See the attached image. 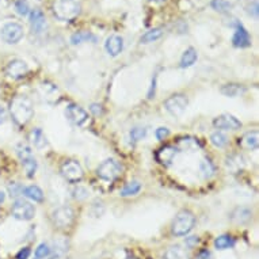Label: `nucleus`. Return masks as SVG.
<instances>
[{
  "label": "nucleus",
  "instance_id": "obj_1",
  "mask_svg": "<svg viewBox=\"0 0 259 259\" xmlns=\"http://www.w3.org/2000/svg\"><path fill=\"white\" fill-rule=\"evenodd\" d=\"M10 113L14 121L18 125L23 126L33 118V114H34L33 101L26 95H18L10 103Z\"/></svg>",
  "mask_w": 259,
  "mask_h": 259
},
{
  "label": "nucleus",
  "instance_id": "obj_2",
  "mask_svg": "<svg viewBox=\"0 0 259 259\" xmlns=\"http://www.w3.org/2000/svg\"><path fill=\"white\" fill-rule=\"evenodd\" d=\"M81 6L79 0H56L53 3V13L56 18L63 22L73 21L79 17Z\"/></svg>",
  "mask_w": 259,
  "mask_h": 259
},
{
  "label": "nucleus",
  "instance_id": "obj_3",
  "mask_svg": "<svg viewBox=\"0 0 259 259\" xmlns=\"http://www.w3.org/2000/svg\"><path fill=\"white\" fill-rule=\"evenodd\" d=\"M196 225V217L190 210H182L175 216L172 221V234L175 236H186Z\"/></svg>",
  "mask_w": 259,
  "mask_h": 259
},
{
  "label": "nucleus",
  "instance_id": "obj_4",
  "mask_svg": "<svg viewBox=\"0 0 259 259\" xmlns=\"http://www.w3.org/2000/svg\"><path fill=\"white\" fill-rule=\"evenodd\" d=\"M121 172H122V168L119 166L118 161L114 160V159H107L103 163H101L97 168V175L106 182H114L115 179L121 175Z\"/></svg>",
  "mask_w": 259,
  "mask_h": 259
},
{
  "label": "nucleus",
  "instance_id": "obj_5",
  "mask_svg": "<svg viewBox=\"0 0 259 259\" xmlns=\"http://www.w3.org/2000/svg\"><path fill=\"white\" fill-rule=\"evenodd\" d=\"M23 35H25L23 26L21 23H17V22H9V23H6L2 27V31H0L2 39L6 44H9V45H15V44H18L23 38Z\"/></svg>",
  "mask_w": 259,
  "mask_h": 259
},
{
  "label": "nucleus",
  "instance_id": "obj_6",
  "mask_svg": "<svg viewBox=\"0 0 259 259\" xmlns=\"http://www.w3.org/2000/svg\"><path fill=\"white\" fill-rule=\"evenodd\" d=\"M73 219H75V213H73L72 208L69 206H60L52 213V220H53V224L60 228V230H67L69 228L73 223Z\"/></svg>",
  "mask_w": 259,
  "mask_h": 259
},
{
  "label": "nucleus",
  "instance_id": "obj_7",
  "mask_svg": "<svg viewBox=\"0 0 259 259\" xmlns=\"http://www.w3.org/2000/svg\"><path fill=\"white\" fill-rule=\"evenodd\" d=\"M60 172L64 178L69 182H79L84 177V171L81 168L80 163L76 160H65L61 164Z\"/></svg>",
  "mask_w": 259,
  "mask_h": 259
},
{
  "label": "nucleus",
  "instance_id": "obj_8",
  "mask_svg": "<svg viewBox=\"0 0 259 259\" xmlns=\"http://www.w3.org/2000/svg\"><path fill=\"white\" fill-rule=\"evenodd\" d=\"M11 212H13V216L15 217L17 220L22 221H29L35 216L34 205L26 200L15 201L13 205V209H11Z\"/></svg>",
  "mask_w": 259,
  "mask_h": 259
},
{
  "label": "nucleus",
  "instance_id": "obj_9",
  "mask_svg": "<svg viewBox=\"0 0 259 259\" xmlns=\"http://www.w3.org/2000/svg\"><path fill=\"white\" fill-rule=\"evenodd\" d=\"M187 103H189V101H187L185 95H182V94H175V95H171L168 99H166L164 107H166V110L171 115L181 117L186 111Z\"/></svg>",
  "mask_w": 259,
  "mask_h": 259
},
{
  "label": "nucleus",
  "instance_id": "obj_10",
  "mask_svg": "<svg viewBox=\"0 0 259 259\" xmlns=\"http://www.w3.org/2000/svg\"><path fill=\"white\" fill-rule=\"evenodd\" d=\"M65 114L68 117V119L72 123H75L76 126H84L85 123L89 122V113L81 109L80 106H77L75 103H71L65 110Z\"/></svg>",
  "mask_w": 259,
  "mask_h": 259
},
{
  "label": "nucleus",
  "instance_id": "obj_11",
  "mask_svg": "<svg viewBox=\"0 0 259 259\" xmlns=\"http://www.w3.org/2000/svg\"><path fill=\"white\" fill-rule=\"evenodd\" d=\"M29 72V65L26 64V61L19 59H15L13 61H10L7 64V68H6V73L9 75V77L11 79H22V77H25Z\"/></svg>",
  "mask_w": 259,
  "mask_h": 259
},
{
  "label": "nucleus",
  "instance_id": "obj_12",
  "mask_svg": "<svg viewBox=\"0 0 259 259\" xmlns=\"http://www.w3.org/2000/svg\"><path fill=\"white\" fill-rule=\"evenodd\" d=\"M213 125L223 131H238L242 127V122L231 114H221L213 119Z\"/></svg>",
  "mask_w": 259,
  "mask_h": 259
},
{
  "label": "nucleus",
  "instance_id": "obj_13",
  "mask_svg": "<svg viewBox=\"0 0 259 259\" xmlns=\"http://www.w3.org/2000/svg\"><path fill=\"white\" fill-rule=\"evenodd\" d=\"M232 44L235 48H248L251 47V37L248 31L242 23L235 25V33L232 37Z\"/></svg>",
  "mask_w": 259,
  "mask_h": 259
},
{
  "label": "nucleus",
  "instance_id": "obj_14",
  "mask_svg": "<svg viewBox=\"0 0 259 259\" xmlns=\"http://www.w3.org/2000/svg\"><path fill=\"white\" fill-rule=\"evenodd\" d=\"M179 149L177 147H172V145H164L161 147L159 151L156 152V160L163 164V166H171V163L174 161V159L178 155Z\"/></svg>",
  "mask_w": 259,
  "mask_h": 259
},
{
  "label": "nucleus",
  "instance_id": "obj_15",
  "mask_svg": "<svg viewBox=\"0 0 259 259\" xmlns=\"http://www.w3.org/2000/svg\"><path fill=\"white\" fill-rule=\"evenodd\" d=\"M29 22L30 27H31L33 33H35V34L42 33L45 26H47V19H45V15H44L41 10H33V11H30Z\"/></svg>",
  "mask_w": 259,
  "mask_h": 259
},
{
  "label": "nucleus",
  "instance_id": "obj_16",
  "mask_svg": "<svg viewBox=\"0 0 259 259\" xmlns=\"http://www.w3.org/2000/svg\"><path fill=\"white\" fill-rule=\"evenodd\" d=\"M105 49L111 57H117V56L122 52L123 49V39L119 35H110L105 42Z\"/></svg>",
  "mask_w": 259,
  "mask_h": 259
},
{
  "label": "nucleus",
  "instance_id": "obj_17",
  "mask_svg": "<svg viewBox=\"0 0 259 259\" xmlns=\"http://www.w3.org/2000/svg\"><path fill=\"white\" fill-rule=\"evenodd\" d=\"M239 145L247 151H254L259 145V133L258 131H251L243 135L242 139H239Z\"/></svg>",
  "mask_w": 259,
  "mask_h": 259
},
{
  "label": "nucleus",
  "instance_id": "obj_18",
  "mask_svg": "<svg viewBox=\"0 0 259 259\" xmlns=\"http://www.w3.org/2000/svg\"><path fill=\"white\" fill-rule=\"evenodd\" d=\"M251 219H252V212L243 206L234 209L231 213V220L234 221L235 224H247Z\"/></svg>",
  "mask_w": 259,
  "mask_h": 259
},
{
  "label": "nucleus",
  "instance_id": "obj_19",
  "mask_svg": "<svg viewBox=\"0 0 259 259\" xmlns=\"http://www.w3.org/2000/svg\"><path fill=\"white\" fill-rule=\"evenodd\" d=\"M164 259H190V254L186 248H183L179 244L168 247L164 252Z\"/></svg>",
  "mask_w": 259,
  "mask_h": 259
},
{
  "label": "nucleus",
  "instance_id": "obj_20",
  "mask_svg": "<svg viewBox=\"0 0 259 259\" xmlns=\"http://www.w3.org/2000/svg\"><path fill=\"white\" fill-rule=\"evenodd\" d=\"M30 141H31V144L34 145V148L37 149H44L48 145L47 136L44 135V132L39 127H35L30 132Z\"/></svg>",
  "mask_w": 259,
  "mask_h": 259
},
{
  "label": "nucleus",
  "instance_id": "obj_21",
  "mask_svg": "<svg viewBox=\"0 0 259 259\" xmlns=\"http://www.w3.org/2000/svg\"><path fill=\"white\" fill-rule=\"evenodd\" d=\"M198 59V55H197V51L194 48H189L185 51V53L182 55V59H181V68H189L191 65H194Z\"/></svg>",
  "mask_w": 259,
  "mask_h": 259
},
{
  "label": "nucleus",
  "instance_id": "obj_22",
  "mask_svg": "<svg viewBox=\"0 0 259 259\" xmlns=\"http://www.w3.org/2000/svg\"><path fill=\"white\" fill-rule=\"evenodd\" d=\"M200 147L201 144L194 137H182L178 140L177 148L181 149V151H197Z\"/></svg>",
  "mask_w": 259,
  "mask_h": 259
},
{
  "label": "nucleus",
  "instance_id": "obj_23",
  "mask_svg": "<svg viewBox=\"0 0 259 259\" xmlns=\"http://www.w3.org/2000/svg\"><path fill=\"white\" fill-rule=\"evenodd\" d=\"M23 194L29 200L34 201V202H42L44 201V191L38 186H34V185L23 187Z\"/></svg>",
  "mask_w": 259,
  "mask_h": 259
},
{
  "label": "nucleus",
  "instance_id": "obj_24",
  "mask_svg": "<svg viewBox=\"0 0 259 259\" xmlns=\"http://www.w3.org/2000/svg\"><path fill=\"white\" fill-rule=\"evenodd\" d=\"M235 246V240L231 235H221L214 239V247L217 250H228Z\"/></svg>",
  "mask_w": 259,
  "mask_h": 259
},
{
  "label": "nucleus",
  "instance_id": "obj_25",
  "mask_svg": "<svg viewBox=\"0 0 259 259\" xmlns=\"http://www.w3.org/2000/svg\"><path fill=\"white\" fill-rule=\"evenodd\" d=\"M244 91L246 89L240 84H225L221 87V94H224L225 97H231V98L242 95Z\"/></svg>",
  "mask_w": 259,
  "mask_h": 259
},
{
  "label": "nucleus",
  "instance_id": "obj_26",
  "mask_svg": "<svg viewBox=\"0 0 259 259\" xmlns=\"http://www.w3.org/2000/svg\"><path fill=\"white\" fill-rule=\"evenodd\" d=\"M214 166L208 157H204L200 163V172L204 179H210L214 175Z\"/></svg>",
  "mask_w": 259,
  "mask_h": 259
},
{
  "label": "nucleus",
  "instance_id": "obj_27",
  "mask_svg": "<svg viewBox=\"0 0 259 259\" xmlns=\"http://www.w3.org/2000/svg\"><path fill=\"white\" fill-rule=\"evenodd\" d=\"M141 190V183L139 181H132V182L126 183L123 189L121 190V196L122 197H132V196H136L137 193Z\"/></svg>",
  "mask_w": 259,
  "mask_h": 259
},
{
  "label": "nucleus",
  "instance_id": "obj_28",
  "mask_svg": "<svg viewBox=\"0 0 259 259\" xmlns=\"http://www.w3.org/2000/svg\"><path fill=\"white\" fill-rule=\"evenodd\" d=\"M95 39L97 38L89 31H77L71 37V44L72 45H79V44L87 42V41H95Z\"/></svg>",
  "mask_w": 259,
  "mask_h": 259
},
{
  "label": "nucleus",
  "instance_id": "obj_29",
  "mask_svg": "<svg viewBox=\"0 0 259 259\" xmlns=\"http://www.w3.org/2000/svg\"><path fill=\"white\" fill-rule=\"evenodd\" d=\"M17 155L22 163L26 160H29V159H31V157H34L33 156V152H31V149H30L29 145L23 144V143L17 145Z\"/></svg>",
  "mask_w": 259,
  "mask_h": 259
},
{
  "label": "nucleus",
  "instance_id": "obj_30",
  "mask_svg": "<svg viewBox=\"0 0 259 259\" xmlns=\"http://www.w3.org/2000/svg\"><path fill=\"white\" fill-rule=\"evenodd\" d=\"M210 143H212L216 148H224L225 145L228 144V137L225 136L223 132H214L210 136Z\"/></svg>",
  "mask_w": 259,
  "mask_h": 259
},
{
  "label": "nucleus",
  "instance_id": "obj_31",
  "mask_svg": "<svg viewBox=\"0 0 259 259\" xmlns=\"http://www.w3.org/2000/svg\"><path fill=\"white\" fill-rule=\"evenodd\" d=\"M163 34V30L161 29H152L147 31L143 37L140 38L141 44H149V42H153V41H156L159 39Z\"/></svg>",
  "mask_w": 259,
  "mask_h": 259
},
{
  "label": "nucleus",
  "instance_id": "obj_32",
  "mask_svg": "<svg viewBox=\"0 0 259 259\" xmlns=\"http://www.w3.org/2000/svg\"><path fill=\"white\" fill-rule=\"evenodd\" d=\"M22 166L25 168L26 175L31 178V177H34L35 171H37V160H35V157H31L29 160H26L22 163Z\"/></svg>",
  "mask_w": 259,
  "mask_h": 259
},
{
  "label": "nucleus",
  "instance_id": "obj_33",
  "mask_svg": "<svg viewBox=\"0 0 259 259\" xmlns=\"http://www.w3.org/2000/svg\"><path fill=\"white\" fill-rule=\"evenodd\" d=\"M212 9L217 13H228L231 3H228L227 0H212Z\"/></svg>",
  "mask_w": 259,
  "mask_h": 259
},
{
  "label": "nucleus",
  "instance_id": "obj_34",
  "mask_svg": "<svg viewBox=\"0 0 259 259\" xmlns=\"http://www.w3.org/2000/svg\"><path fill=\"white\" fill-rule=\"evenodd\" d=\"M15 10L22 17H26L30 13V7L27 0H15Z\"/></svg>",
  "mask_w": 259,
  "mask_h": 259
},
{
  "label": "nucleus",
  "instance_id": "obj_35",
  "mask_svg": "<svg viewBox=\"0 0 259 259\" xmlns=\"http://www.w3.org/2000/svg\"><path fill=\"white\" fill-rule=\"evenodd\" d=\"M51 254V248L47 243H41L37 248H35V259H45Z\"/></svg>",
  "mask_w": 259,
  "mask_h": 259
},
{
  "label": "nucleus",
  "instance_id": "obj_36",
  "mask_svg": "<svg viewBox=\"0 0 259 259\" xmlns=\"http://www.w3.org/2000/svg\"><path fill=\"white\" fill-rule=\"evenodd\" d=\"M145 135H147V129H144V127H135L131 132V139H132V141L137 143V141L143 140Z\"/></svg>",
  "mask_w": 259,
  "mask_h": 259
},
{
  "label": "nucleus",
  "instance_id": "obj_37",
  "mask_svg": "<svg viewBox=\"0 0 259 259\" xmlns=\"http://www.w3.org/2000/svg\"><path fill=\"white\" fill-rule=\"evenodd\" d=\"M155 136H156L157 140H166L167 137L170 136V131L167 129V127L164 126H161V127H157L156 129V132H155Z\"/></svg>",
  "mask_w": 259,
  "mask_h": 259
},
{
  "label": "nucleus",
  "instance_id": "obj_38",
  "mask_svg": "<svg viewBox=\"0 0 259 259\" xmlns=\"http://www.w3.org/2000/svg\"><path fill=\"white\" fill-rule=\"evenodd\" d=\"M9 191L11 197H18L19 194H23V187L19 183H13V185H10Z\"/></svg>",
  "mask_w": 259,
  "mask_h": 259
},
{
  "label": "nucleus",
  "instance_id": "obj_39",
  "mask_svg": "<svg viewBox=\"0 0 259 259\" xmlns=\"http://www.w3.org/2000/svg\"><path fill=\"white\" fill-rule=\"evenodd\" d=\"M30 254H31V251H30L29 247H23L17 254V259H29Z\"/></svg>",
  "mask_w": 259,
  "mask_h": 259
},
{
  "label": "nucleus",
  "instance_id": "obj_40",
  "mask_svg": "<svg viewBox=\"0 0 259 259\" xmlns=\"http://www.w3.org/2000/svg\"><path fill=\"white\" fill-rule=\"evenodd\" d=\"M198 242H200L198 236H190V238L186 239V246L190 247V248H193V247L198 244Z\"/></svg>",
  "mask_w": 259,
  "mask_h": 259
},
{
  "label": "nucleus",
  "instance_id": "obj_41",
  "mask_svg": "<svg viewBox=\"0 0 259 259\" xmlns=\"http://www.w3.org/2000/svg\"><path fill=\"white\" fill-rule=\"evenodd\" d=\"M197 259H212V255H210V252H209V251L204 250V251H201L200 254H198Z\"/></svg>",
  "mask_w": 259,
  "mask_h": 259
},
{
  "label": "nucleus",
  "instance_id": "obj_42",
  "mask_svg": "<svg viewBox=\"0 0 259 259\" xmlns=\"http://www.w3.org/2000/svg\"><path fill=\"white\" fill-rule=\"evenodd\" d=\"M6 118H7V111H6L5 107L0 106V125H2V123H5Z\"/></svg>",
  "mask_w": 259,
  "mask_h": 259
},
{
  "label": "nucleus",
  "instance_id": "obj_43",
  "mask_svg": "<svg viewBox=\"0 0 259 259\" xmlns=\"http://www.w3.org/2000/svg\"><path fill=\"white\" fill-rule=\"evenodd\" d=\"M250 14L251 15H254V18H258L259 10H258V3H256V2L252 3V10H250Z\"/></svg>",
  "mask_w": 259,
  "mask_h": 259
},
{
  "label": "nucleus",
  "instance_id": "obj_44",
  "mask_svg": "<svg viewBox=\"0 0 259 259\" xmlns=\"http://www.w3.org/2000/svg\"><path fill=\"white\" fill-rule=\"evenodd\" d=\"M101 107L102 106H99V105H91V111H93L95 115L102 114V109H101Z\"/></svg>",
  "mask_w": 259,
  "mask_h": 259
},
{
  "label": "nucleus",
  "instance_id": "obj_45",
  "mask_svg": "<svg viewBox=\"0 0 259 259\" xmlns=\"http://www.w3.org/2000/svg\"><path fill=\"white\" fill-rule=\"evenodd\" d=\"M6 200V194H5V191H0V205L3 204Z\"/></svg>",
  "mask_w": 259,
  "mask_h": 259
},
{
  "label": "nucleus",
  "instance_id": "obj_46",
  "mask_svg": "<svg viewBox=\"0 0 259 259\" xmlns=\"http://www.w3.org/2000/svg\"><path fill=\"white\" fill-rule=\"evenodd\" d=\"M153 2H156V3H163V2H166V0H153Z\"/></svg>",
  "mask_w": 259,
  "mask_h": 259
},
{
  "label": "nucleus",
  "instance_id": "obj_47",
  "mask_svg": "<svg viewBox=\"0 0 259 259\" xmlns=\"http://www.w3.org/2000/svg\"><path fill=\"white\" fill-rule=\"evenodd\" d=\"M126 259H139V258H136V256H127Z\"/></svg>",
  "mask_w": 259,
  "mask_h": 259
}]
</instances>
